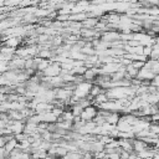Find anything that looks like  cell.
I'll list each match as a JSON object with an SVG mask.
<instances>
[{"mask_svg":"<svg viewBox=\"0 0 159 159\" xmlns=\"http://www.w3.org/2000/svg\"><path fill=\"white\" fill-rule=\"evenodd\" d=\"M97 114H98V112H97V109L94 108V107H86L83 111H82V113H81V118L84 120V122H87V120H92L93 118H96L97 117Z\"/></svg>","mask_w":159,"mask_h":159,"instance_id":"6da1fadb","label":"cell"}]
</instances>
